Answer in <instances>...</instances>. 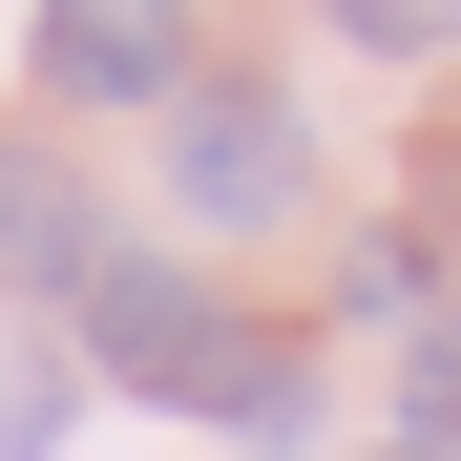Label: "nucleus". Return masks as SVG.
Listing matches in <instances>:
<instances>
[{"label":"nucleus","mask_w":461,"mask_h":461,"mask_svg":"<svg viewBox=\"0 0 461 461\" xmlns=\"http://www.w3.org/2000/svg\"><path fill=\"white\" fill-rule=\"evenodd\" d=\"M85 357L126 377V399H230V357H252V336L210 315L189 252H85Z\"/></svg>","instance_id":"f257e3e1"},{"label":"nucleus","mask_w":461,"mask_h":461,"mask_svg":"<svg viewBox=\"0 0 461 461\" xmlns=\"http://www.w3.org/2000/svg\"><path fill=\"white\" fill-rule=\"evenodd\" d=\"M168 189H189L210 230H273L294 189H315V147H294L273 85H189V105H168Z\"/></svg>","instance_id":"f03ea898"},{"label":"nucleus","mask_w":461,"mask_h":461,"mask_svg":"<svg viewBox=\"0 0 461 461\" xmlns=\"http://www.w3.org/2000/svg\"><path fill=\"white\" fill-rule=\"evenodd\" d=\"M42 85L63 105H168L189 85V0H42Z\"/></svg>","instance_id":"7ed1b4c3"},{"label":"nucleus","mask_w":461,"mask_h":461,"mask_svg":"<svg viewBox=\"0 0 461 461\" xmlns=\"http://www.w3.org/2000/svg\"><path fill=\"white\" fill-rule=\"evenodd\" d=\"M85 189H63V147H0V294H85Z\"/></svg>","instance_id":"20e7f679"},{"label":"nucleus","mask_w":461,"mask_h":461,"mask_svg":"<svg viewBox=\"0 0 461 461\" xmlns=\"http://www.w3.org/2000/svg\"><path fill=\"white\" fill-rule=\"evenodd\" d=\"M210 420H230V440H273V461H294V440H315V357H230V399H210Z\"/></svg>","instance_id":"39448f33"},{"label":"nucleus","mask_w":461,"mask_h":461,"mask_svg":"<svg viewBox=\"0 0 461 461\" xmlns=\"http://www.w3.org/2000/svg\"><path fill=\"white\" fill-rule=\"evenodd\" d=\"M399 399H420V461H461V336H420V377H399Z\"/></svg>","instance_id":"423d86ee"},{"label":"nucleus","mask_w":461,"mask_h":461,"mask_svg":"<svg viewBox=\"0 0 461 461\" xmlns=\"http://www.w3.org/2000/svg\"><path fill=\"white\" fill-rule=\"evenodd\" d=\"M336 22H357V42H440L461 0H336Z\"/></svg>","instance_id":"0eeeda50"},{"label":"nucleus","mask_w":461,"mask_h":461,"mask_svg":"<svg viewBox=\"0 0 461 461\" xmlns=\"http://www.w3.org/2000/svg\"><path fill=\"white\" fill-rule=\"evenodd\" d=\"M0 461H42V377L22 357H0Z\"/></svg>","instance_id":"6e6552de"}]
</instances>
